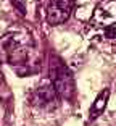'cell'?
Masks as SVG:
<instances>
[{"label":"cell","instance_id":"8","mask_svg":"<svg viewBox=\"0 0 116 126\" xmlns=\"http://www.w3.org/2000/svg\"><path fill=\"white\" fill-rule=\"evenodd\" d=\"M105 36L108 37V39H115L116 37V26H106V29H105Z\"/></svg>","mask_w":116,"mask_h":126},{"label":"cell","instance_id":"1","mask_svg":"<svg viewBox=\"0 0 116 126\" xmlns=\"http://www.w3.org/2000/svg\"><path fill=\"white\" fill-rule=\"evenodd\" d=\"M32 48L31 37L24 32H11L0 41V57L11 65L24 63Z\"/></svg>","mask_w":116,"mask_h":126},{"label":"cell","instance_id":"4","mask_svg":"<svg viewBox=\"0 0 116 126\" xmlns=\"http://www.w3.org/2000/svg\"><path fill=\"white\" fill-rule=\"evenodd\" d=\"M95 21L103 26H111V23L116 21V2L113 0H105L100 3L95 10Z\"/></svg>","mask_w":116,"mask_h":126},{"label":"cell","instance_id":"7","mask_svg":"<svg viewBox=\"0 0 116 126\" xmlns=\"http://www.w3.org/2000/svg\"><path fill=\"white\" fill-rule=\"evenodd\" d=\"M11 3L21 15H26V2L24 0H11Z\"/></svg>","mask_w":116,"mask_h":126},{"label":"cell","instance_id":"6","mask_svg":"<svg viewBox=\"0 0 116 126\" xmlns=\"http://www.w3.org/2000/svg\"><path fill=\"white\" fill-rule=\"evenodd\" d=\"M108 97H110V91L108 89H103L97 95V99L94 100V104H92V107H90V110H89L90 120L98 118V116L103 113V110H105V107H106V102H108Z\"/></svg>","mask_w":116,"mask_h":126},{"label":"cell","instance_id":"2","mask_svg":"<svg viewBox=\"0 0 116 126\" xmlns=\"http://www.w3.org/2000/svg\"><path fill=\"white\" fill-rule=\"evenodd\" d=\"M50 78L52 86L55 87V92L63 99H71L74 94V81L64 63L58 58H53V63L50 65Z\"/></svg>","mask_w":116,"mask_h":126},{"label":"cell","instance_id":"5","mask_svg":"<svg viewBox=\"0 0 116 126\" xmlns=\"http://www.w3.org/2000/svg\"><path fill=\"white\" fill-rule=\"evenodd\" d=\"M55 97H56L55 87L52 84H44L34 92L32 102L36 105H39V107H50L55 102Z\"/></svg>","mask_w":116,"mask_h":126},{"label":"cell","instance_id":"3","mask_svg":"<svg viewBox=\"0 0 116 126\" xmlns=\"http://www.w3.org/2000/svg\"><path fill=\"white\" fill-rule=\"evenodd\" d=\"M74 0H52L47 8V23L49 24H61L64 23L73 11Z\"/></svg>","mask_w":116,"mask_h":126}]
</instances>
